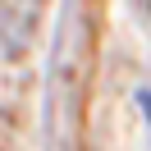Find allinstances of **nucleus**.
<instances>
[{
	"mask_svg": "<svg viewBox=\"0 0 151 151\" xmlns=\"http://www.w3.org/2000/svg\"><path fill=\"white\" fill-rule=\"evenodd\" d=\"M137 101H142V110H151V92H142ZM147 119H151V114H147Z\"/></svg>",
	"mask_w": 151,
	"mask_h": 151,
	"instance_id": "nucleus-1",
	"label": "nucleus"
}]
</instances>
